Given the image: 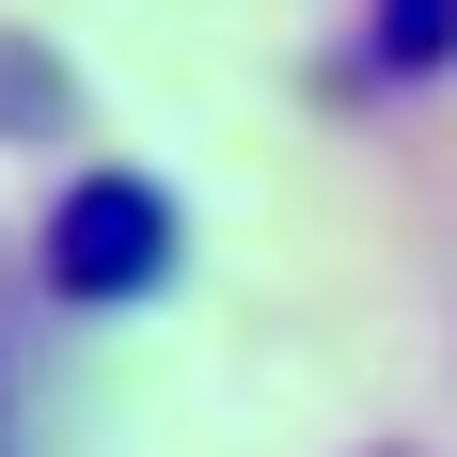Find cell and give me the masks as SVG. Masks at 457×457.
Instances as JSON below:
<instances>
[{
	"mask_svg": "<svg viewBox=\"0 0 457 457\" xmlns=\"http://www.w3.org/2000/svg\"><path fill=\"white\" fill-rule=\"evenodd\" d=\"M158 269H174V189L158 174H79L63 189V221H47V284L63 300H142Z\"/></svg>",
	"mask_w": 457,
	"mask_h": 457,
	"instance_id": "cell-1",
	"label": "cell"
},
{
	"mask_svg": "<svg viewBox=\"0 0 457 457\" xmlns=\"http://www.w3.org/2000/svg\"><path fill=\"white\" fill-rule=\"evenodd\" d=\"M442 63H457V0H363V47H347V79L411 95V79H442Z\"/></svg>",
	"mask_w": 457,
	"mask_h": 457,
	"instance_id": "cell-2",
	"label": "cell"
}]
</instances>
